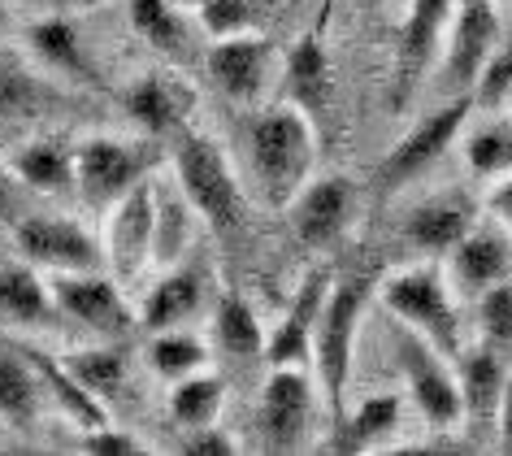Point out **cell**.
Wrapping results in <instances>:
<instances>
[{
  "label": "cell",
  "mask_w": 512,
  "mask_h": 456,
  "mask_svg": "<svg viewBox=\"0 0 512 456\" xmlns=\"http://www.w3.org/2000/svg\"><path fill=\"white\" fill-rule=\"evenodd\" d=\"M495 426H499V443L512 452V374H508V387H504V400H499V417H495Z\"/></svg>",
  "instance_id": "cell-42"
},
{
  "label": "cell",
  "mask_w": 512,
  "mask_h": 456,
  "mask_svg": "<svg viewBox=\"0 0 512 456\" xmlns=\"http://www.w3.org/2000/svg\"><path fill=\"white\" fill-rule=\"evenodd\" d=\"M508 109H512V87H508Z\"/></svg>",
  "instance_id": "cell-47"
},
{
  "label": "cell",
  "mask_w": 512,
  "mask_h": 456,
  "mask_svg": "<svg viewBox=\"0 0 512 456\" xmlns=\"http://www.w3.org/2000/svg\"><path fill=\"white\" fill-rule=\"evenodd\" d=\"M83 452H92V456H135V452H144V443L131 439V435H126V430L100 426V430H87Z\"/></svg>",
  "instance_id": "cell-39"
},
{
  "label": "cell",
  "mask_w": 512,
  "mask_h": 456,
  "mask_svg": "<svg viewBox=\"0 0 512 456\" xmlns=\"http://www.w3.org/2000/svg\"><path fill=\"white\" fill-rule=\"evenodd\" d=\"M14 179H18L14 170H9V174L0 170V213H5V209H9V200H14Z\"/></svg>",
  "instance_id": "cell-43"
},
{
  "label": "cell",
  "mask_w": 512,
  "mask_h": 456,
  "mask_svg": "<svg viewBox=\"0 0 512 456\" xmlns=\"http://www.w3.org/2000/svg\"><path fill=\"white\" fill-rule=\"evenodd\" d=\"M213 83L222 87L230 100L239 105H256L265 96V87L274 79V44L270 40H256V35H230V40H213L209 57Z\"/></svg>",
  "instance_id": "cell-14"
},
{
  "label": "cell",
  "mask_w": 512,
  "mask_h": 456,
  "mask_svg": "<svg viewBox=\"0 0 512 456\" xmlns=\"http://www.w3.org/2000/svg\"><path fill=\"white\" fill-rule=\"evenodd\" d=\"M499 48V14L495 0H465L452 18L443 48V87L452 96H473L486 61Z\"/></svg>",
  "instance_id": "cell-11"
},
{
  "label": "cell",
  "mask_w": 512,
  "mask_h": 456,
  "mask_svg": "<svg viewBox=\"0 0 512 456\" xmlns=\"http://www.w3.org/2000/svg\"><path fill=\"white\" fill-rule=\"evenodd\" d=\"M174 5H183V9H200L204 0H174Z\"/></svg>",
  "instance_id": "cell-45"
},
{
  "label": "cell",
  "mask_w": 512,
  "mask_h": 456,
  "mask_svg": "<svg viewBox=\"0 0 512 456\" xmlns=\"http://www.w3.org/2000/svg\"><path fill=\"white\" fill-rule=\"evenodd\" d=\"M287 96H291V105L304 109L313 122L330 113V100H335V70H330L322 31H309L304 40H296V48H291V57H287Z\"/></svg>",
  "instance_id": "cell-18"
},
{
  "label": "cell",
  "mask_w": 512,
  "mask_h": 456,
  "mask_svg": "<svg viewBox=\"0 0 512 456\" xmlns=\"http://www.w3.org/2000/svg\"><path fill=\"white\" fill-rule=\"evenodd\" d=\"M330 287H335V283H330L326 270H313L296 287V300H291L283 326H278L274 339L265 344V357H270V365H304L313 357V331H317V318H322V309H326Z\"/></svg>",
  "instance_id": "cell-17"
},
{
  "label": "cell",
  "mask_w": 512,
  "mask_h": 456,
  "mask_svg": "<svg viewBox=\"0 0 512 456\" xmlns=\"http://www.w3.org/2000/svg\"><path fill=\"white\" fill-rule=\"evenodd\" d=\"M183 452L187 456H230L235 452V439H230L226 430H217V426H200V430H191V435L183 439Z\"/></svg>",
  "instance_id": "cell-40"
},
{
  "label": "cell",
  "mask_w": 512,
  "mask_h": 456,
  "mask_svg": "<svg viewBox=\"0 0 512 456\" xmlns=\"http://www.w3.org/2000/svg\"><path fill=\"white\" fill-rule=\"evenodd\" d=\"M378 300L387 304V313L395 322L413 326L430 339L447 357H460V318H456V300L447 291L443 274L434 265H413V270H400L382 283Z\"/></svg>",
  "instance_id": "cell-4"
},
{
  "label": "cell",
  "mask_w": 512,
  "mask_h": 456,
  "mask_svg": "<svg viewBox=\"0 0 512 456\" xmlns=\"http://www.w3.org/2000/svg\"><path fill=\"white\" fill-rule=\"evenodd\" d=\"M261 439L270 452H296L313 426V378L304 365H270L261 391Z\"/></svg>",
  "instance_id": "cell-10"
},
{
  "label": "cell",
  "mask_w": 512,
  "mask_h": 456,
  "mask_svg": "<svg viewBox=\"0 0 512 456\" xmlns=\"http://www.w3.org/2000/svg\"><path fill=\"white\" fill-rule=\"evenodd\" d=\"M204 270H170L157 287L148 291V300L139 304V322L152 331H174V326L191 322L204 304Z\"/></svg>",
  "instance_id": "cell-22"
},
{
  "label": "cell",
  "mask_w": 512,
  "mask_h": 456,
  "mask_svg": "<svg viewBox=\"0 0 512 456\" xmlns=\"http://www.w3.org/2000/svg\"><path fill=\"white\" fill-rule=\"evenodd\" d=\"M222 404H226V383H222V378H213V374H204V370L178 378L174 391H170V417L183 430L217 426Z\"/></svg>",
  "instance_id": "cell-27"
},
{
  "label": "cell",
  "mask_w": 512,
  "mask_h": 456,
  "mask_svg": "<svg viewBox=\"0 0 512 456\" xmlns=\"http://www.w3.org/2000/svg\"><path fill=\"white\" fill-rule=\"evenodd\" d=\"M53 287V300L61 309V318L87 326L96 335H126L135 322L131 304H126V287L118 278H105L100 270H87V274H53L48 278Z\"/></svg>",
  "instance_id": "cell-12"
},
{
  "label": "cell",
  "mask_w": 512,
  "mask_h": 456,
  "mask_svg": "<svg viewBox=\"0 0 512 456\" xmlns=\"http://www.w3.org/2000/svg\"><path fill=\"white\" fill-rule=\"evenodd\" d=\"M395 430H400V396H374L339 417L335 430H330V448L369 452V448H378L382 439H391Z\"/></svg>",
  "instance_id": "cell-25"
},
{
  "label": "cell",
  "mask_w": 512,
  "mask_h": 456,
  "mask_svg": "<svg viewBox=\"0 0 512 456\" xmlns=\"http://www.w3.org/2000/svg\"><path fill=\"white\" fill-rule=\"evenodd\" d=\"M9 170L18 174L27 187L48 196H61L70 187H79V152H70L61 139H31L14 152Z\"/></svg>",
  "instance_id": "cell-23"
},
{
  "label": "cell",
  "mask_w": 512,
  "mask_h": 456,
  "mask_svg": "<svg viewBox=\"0 0 512 456\" xmlns=\"http://www.w3.org/2000/svg\"><path fill=\"white\" fill-rule=\"evenodd\" d=\"M508 265H512V252H508L504 235L469 231L452 248V283L465 291V296H482V291H491L495 283H504Z\"/></svg>",
  "instance_id": "cell-19"
},
{
  "label": "cell",
  "mask_w": 512,
  "mask_h": 456,
  "mask_svg": "<svg viewBox=\"0 0 512 456\" xmlns=\"http://www.w3.org/2000/svg\"><path fill=\"white\" fill-rule=\"evenodd\" d=\"M35 100H40V87L31 74L14 57H0V118H22L35 109Z\"/></svg>",
  "instance_id": "cell-36"
},
{
  "label": "cell",
  "mask_w": 512,
  "mask_h": 456,
  "mask_svg": "<svg viewBox=\"0 0 512 456\" xmlns=\"http://www.w3.org/2000/svg\"><path fill=\"white\" fill-rule=\"evenodd\" d=\"M356 205V187L343 179V174H330V179H313L304 192L291 200V231L304 248H326L348 231Z\"/></svg>",
  "instance_id": "cell-15"
},
{
  "label": "cell",
  "mask_w": 512,
  "mask_h": 456,
  "mask_svg": "<svg viewBox=\"0 0 512 456\" xmlns=\"http://www.w3.org/2000/svg\"><path fill=\"white\" fill-rule=\"evenodd\" d=\"M478 322L486 344L508 348L512 344V283H495L491 291L478 296Z\"/></svg>",
  "instance_id": "cell-35"
},
{
  "label": "cell",
  "mask_w": 512,
  "mask_h": 456,
  "mask_svg": "<svg viewBox=\"0 0 512 456\" xmlns=\"http://www.w3.org/2000/svg\"><path fill=\"white\" fill-rule=\"evenodd\" d=\"M174 174L178 192L191 200L200 222H209L213 235L239 239L248 226V205H243V187L230 174L226 152L200 131H178L174 144Z\"/></svg>",
  "instance_id": "cell-2"
},
{
  "label": "cell",
  "mask_w": 512,
  "mask_h": 456,
  "mask_svg": "<svg viewBox=\"0 0 512 456\" xmlns=\"http://www.w3.org/2000/svg\"><path fill=\"white\" fill-rule=\"evenodd\" d=\"M122 105L152 139H165V135L187 131V118H191V109H196V92H191V83H183L178 74L157 70V74H139L122 92Z\"/></svg>",
  "instance_id": "cell-16"
},
{
  "label": "cell",
  "mask_w": 512,
  "mask_h": 456,
  "mask_svg": "<svg viewBox=\"0 0 512 456\" xmlns=\"http://www.w3.org/2000/svg\"><path fill=\"white\" fill-rule=\"evenodd\" d=\"M0 313L18 326H48L61 309L53 300V287L27 261V265H0Z\"/></svg>",
  "instance_id": "cell-24"
},
{
  "label": "cell",
  "mask_w": 512,
  "mask_h": 456,
  "mask_svg": "<svg viewBox=\"0 0 512 456\" xmlns=\"http://www.w3.org/2000/svg\"><path fill=\"white\" fill-rule=\"evenodd\" d=\"M465 166L482 179H499V174L512 170V118H495V122H482L478 131L469 135L465 144Z\"/></svg>",
  "instance_id": "cell-32"
},
{
  "label": "cell",
  "mask_w": 512,
  "mask_h": 456,
  "mask_svg": "<svg viewBox=\"0 0 512 456\" xmlns=\"http://www.w3.org/2000/svg\"><path fill=\"white\" fill-rule=\"evenodd\" d=\"M31 48H35V57H40L48 70H57V74H83L87 70L79 35H74V27L66 18L35 22V27H31Z\"/></svg>",
  "instance_id": "cell-31"
},
{
  "label": "cell",
  "mask_w": 512,
  "mask_h": 456,
  "mask_svg": "<svg viewBox=\"0 0 512 456\" xmlns=\"http://www.w3.org/2000/svg\"><path fill=\"white\" fill-rule=\"evenodd\" d=\"M339 0H322V14H317V22H313V31H322L326 35V22H330V9H335Z\"/></svg>",
  "instance_id": "cell-44"
},
{
  "label": "cell",
  "mask_w": 512,
  "mask_h": 456,
  "mask_svg": "<svg viewBox=\"0 0 512 456\" xmlns=\"http://www.w3.org/2000/svg\"><path fill=\"white\" fill-rule=\"evenodd\" d=\"M14 248L35 270L48 274H87L105 265V244L74 218H44V213L22 218L14 231Z\"/></svg>",
  "instance_id": "cell-8"
},
{
  "label": "cell",
  "mask_w": 512,
  "mask_h": 456,
  "mask_svg": "<svg viewBox=\"0 0 512 456\" xmlns=\"http://www.w3.org/2000/svg\"><path fill=\"white\" fill-rule=\"evenodd\" d=\"M395 361H400V374L408 383V396H413V404L421 409V417H426L430 426L439 430H452L465 422V396H460V378L447 361V352H439L430 344L421 331H413V326H395Z\"/></svg>",
  "instance_id": "cell-5"
},
{
  "label": "cell",
  "mask_w": 512,
  "mask_h": 456,
  "mask_svg": "<svg viewBox=\"0 0 512 456\" xmlns=\"http://www.w3.org/2000/svg\"><path fill=\"white\" fill-rule=\"evenodd\" d=\"M213 339H217V348H222L226 357H239V361L261 357V352H265L261 322H256V313L239 296H226L222 304H217V313H213Z\"/></svg>",
  "instance_id": "cell-29"
},
{
  "label": "cell",
  "mask_w": 512,
  "mask_h": 456,
  "mask_svg": "<svg viewBox=\"0 0 512 456\" xmlns=\"http://www.w3.org/2000/svg\"><path fill=\"white\" fill-rule=\"evenodd\" d=\"M456 18V0H408L404 27L395 35V74H391V109H408L417 87L426 83L434 57L447 48V31Z\"/></svg>",
  "instance_id": "cell-6"
},
{
  "label": "cell",
  "mask_w": 512,
  "mask_h": 456,
  "mask_svg": "<svg viewBox=\"0 0 512 456\" xmlns=\"http://www.w3.org/2000/svg\"><path fill=\"white\" fill-rule=\"evenodd\" d=\"M61 361H66V370L79 378L87 391H96L100 400L113 396L126 378V357L118 348H87V352H70V357H61Z\"/></svg>",
  "instance_id": "cell-33"
},
{
  "label": "cell",
  "mask_w": 512,
  "mask_h": 456,
  "mask_svg": "<svg viewBox=\"0 0 512 456\" xmlns=\"http://www.w3.org/2000/svg\"><path fill=\"white\" fill-rule=\"evenodd\" d=\"M100 244H105L109 274L122 287H135L148 274L152 252H157V192H152L148 179L131 187L118 205L105 209V235H100Z\"/></svg>",
  "instance_id": "cell-7"
},
{
  "label": "cell",
  "mask_w": 512,
  "mask_h": 456,
  "mask_svg": "<svg viewBox=\"0 0 512 456\" xmlns=\"http://www.w3.org/2000/svg\"><path fill=\"white\" fill-rule=\"evenodd\" d=\"M196 18L213 40H230V35L252 31V5L248 0H204V5L196 9Z\"/></svg>",
  "instance_id": "cell-37"
},
{
  "label": "cell",
  "mask_w": 512,
  "mask_h": 456,
  "mask_svg": "<svg viewBox=\"0 0 512 456\" xmlns=\"http://www.w3.org/2000/svg\"><path fill=\"white\" fill-rule=\"evenodd\" d=\"M40 413V374L27 357L0 352V417L14 426H31Z\"/></svg>",
  "instance_id": "cell-28"
},
{
  "label": "cell",
  "mask_w": 512,
  "mask_h": 456,
  "mask_svg": "<svg viewBox=\"0 0 512 456\" xmlns=\"http://www.w3.org/2000/svg\"><path fill=\"white\" fill-rule=\"evenodd\" d=\"M508 87H512V40L495 48V57L486 61L478 87H473V105L478 109H499L508 100Z\"/></svg>",
  "instance_id": "cell-38"
},
{
  "label": "cell",
  "mask_w": 512,
  "mask_h": 456,
  "mask_svg": "<svg viewBox=\"0 0 512 456\" xmlns=\"http://www.w3.org/2000/svg\"><path fill=\"white\" fill-rule=\"evenodd\" d=\"M191 244V200H157V252L152 265H174Z\"/></svg>",
  "instance_id": "cell-34"
},
{
  "label": "cell",
  "mask_w": 512,
  "mask_h": 456,
  "mask_svg": "<svg viewBox=\"0 0 512 456\" xmlns=\"http://www.w3.org/2000/svg\"><path fill=\"white\" fill-rule=\"evenodd\" d=\"M74 152H79V192L96 209L118 205L157 166V152H148L144 144H126V139H109V135L87 139Z\"/></svg>",
  "instance_id": "cell-9"
},
{
  "label": "cell",
  "mask_w": 512,
  "mask_h": 456,
  "mask_svg": "<svg viewBox=\"0 0 512 456\" xmlns=\"http://www.w3.org/2000/svg\"><path fill=\"white\" fill-rule=\"evenodd\" d=\"M408 244L417 252H452L460 239L473 231V205L460 196H439L426 200L408 213Z\"/></svg>",
  "instance_id": "cell-21"
},
{
  "label": "cell",
  "mask_w": 512,
  "mask_h": 456,
  "mask_svg": "<svg viewBox=\"0 0 512 456\" xmlns=\"http://www.w3.org/2000/svg\"><path fill=\"white\" fill-rule=\"evenodd\" d=\"M365 304H369V283L365 278H339L326 296V309L317 318L313 331V370L322 378L326 404H330V422H339L348 413V378H352V344L356 331H361L365 318Z\"/></svg>",
  "instance_id": "cell-3"
},
{
  "label": "cell",
  "mask_w": 512,
  "mask_h": 456,
  "mask_svg": "<svg viewBox=\"0 0 512 456\" xmlns=\"http://www.w3.org/2000/svg\"><path fill=\"white\" fill-rule=\"evenodd\" d=\"M460 396H465V417L469 422H491L499 417V400H504V387H508V374H504V357H499L495 344H482V348H460Z\"/></svg>",
  "instance_id": "cell-20"
},
{
  "label": "cell",
  "mask_w": 512,
  "mask_h": 456,
  "mask_svg": "<svg viewBox=\"0 0 512 456\" xmlns=\"http://www.w3.org/2000/svg\"><path fill=\"white\" fill-rule=\"evenodd\" d=\"M131 27L170 61H183L191 53V27L174 0H131Z\"/></svg>",
  "instance_id": "cell-26"
},
{
  "label": "cell",
  "mask_w": 512,
  "mask_h": 456,
  "mask_svg": "<svg viewBox=\"0 0 512 456\" xmlns=\"http://www.w3.org/2000/svg\"><path fill=\"white\" fill-rule=\"evenodd\" d=\"M148 365L161 378L178 383V378L200 374L204 365H209V348H204L196 335H187L174 326V331H157V339H152V348H148Z\"/></svg>",
  "instance_id": "cell-30"
},
{
  "label": "cell",
  "mask_w": 512,
  "mask_h": 456,
  "mask_svg": "<svg viewBox=\"0 0 512 456\" xmlns=\"http://www.w3.org/2000/svg\"><path fill=\"white\" fill-rule=\"evenodd\" d=\"M482 209H486V218H491V222H499L504 231H512V170L495 179V187L482 200Z\"/></svg>",
  "instance_id": "cell-41"
},
{
  "label": "cell",
  "mask_w": 512,
  "mask_h": 456,
  "mask_svg": "<svg viewBox=\"0 0 512 456\" xmlns=\"http://www.w3.org/2000/svg\"><path fill=\"white\" fill-rule=\"evenodd\" d=\"M248 152L261 196L274 209H291V200L313 183V161H317L313 118L296 105L265 109L248 131Z\"/></svg>",
  "instance_id": "cell-1"
},
{
  "label": "cell",
  "mask_w": 512,
  "mask_h": 456,
  "mask_svg": "<svg viewBox=\"0 0 512 456\" xmlns=\"http://www.w3.org/2000/svg\"><path fill=\"white\" fill-rule=\"evenodd\" d=\"M469 109H473V96H452V105H443L439 113L421 118L413 131L387 152V161L378 166V192H395V187H404L413 174L434 166V161L447 152V144L460 135Z\"/></svg>",
  "instance_id": "cell-13"
},
{
  "label": "cell",
  "mask_w": 512,
  "mask_h": 456,
  "mask_svg": "<svg viewBox=\"0 0 512 456\" xmlns=\"http://www.w3.org/2000/svg\"><path fill=\"white\" fill-rule=\"evenodd\" d=\"M5 239H9V235H5V226H0V244H5Z\"/></svg>",
  "instance_id": "cell-46"
}]
</instances>
